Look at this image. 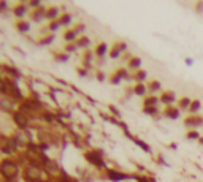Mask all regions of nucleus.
Wrapping results in <instances>:
<instances>
[{"instance_id":"dca6fc26","label":"nucleus","mask_w":203,"mask_h":182,"mask_svg":"<svg viewBox=\"0 0 203 182\" xmlns=\"http://www.w3.org/2000/svg\"><path fill=\"white\" fill-rule=\"evenodd\" d=\"M146 87H148V92H151V95L156 94V92H160V89H162V86H160V83L157 79H151L146 84Z\"/></svg>"},{"instance_id":"7c9ffc66","label":"nucleus","mask_w":203,"mask_h":182,"mask_svg":"<svg viewBox=\"0 0 203 182\" xmlns=\"http://www.w3.org/2000/svg\"><path fill=\"white\" fill-rule=\"evenodd\" d=\"M130 138H132V139L137 143V146H140L143 150H146V152H149V150H151V149H149V146H148V144H144V141H141V139H138V138H133V136H130Z\"/></svg>"},{"instance_id":"a211bd4d","label":"nucleus","mask_w":203,"mask_h":182,"mask_svg":"<svg viewBox=\"0 0 203 182\" xmlns=\"http://www.w3.org/2000/svg\"><path fill=\"white\" fill-rule=\"evenodd\" d=\"M14 25H16V29H18L19 32H22V33H24V32H29V30H30V24H29L27 21H24V19H21V21H16V24H14Z\"/></svg>"},{"instance_id":"bb28decb","label":"nucleus","mask_w":203,"mask_h":182,"mask_svg":"<svg viewBox=\"0 0 203 182\" xmlns=\"http://www.w3.org/2000/svg\"><path fill=\"white\" fill-rule=\"evenodd\" d=\"M53 57L57 62H67L68 60V54H65V53H53Z\"/></svg>"},{"instance_id":"39448f33","label":"nucleus","mask_w":203,"mask_h":182,"mask_svg":"<svg viewBox=\"0 0 203 182\" xmlns=\"http://www.w3.org/2000/svg\"><path fill=\"white\" fill-rule=\"evenodd\" d=\"M127 49V44L125 43H122V41H114V44H113V48H111V51H110V57L111 59H117V57H121V54L124 53V51Z\"/></svg>"},{"instance_id":"6e6552de","label":"nucleus","mask_w":203,"mask_h":182,"mask_svg":"<svg viewBox=\"0 0 203 182\" xmlns=\"http://www.w3.org/2000/svg\"><path fill=\"white\" fill-rule=\"evenodd\" d=\"M127 76H129V74H127V70H124V68H117L116 73L111 74L110 83H111V84H119L121 79H127Z\"/></svg>"},{"instance_id":"72a5a7b5","label":"nucleus","mask_w":203,"mask_h":182,"mask_svg":"<svg viewBox=\"0 0 203 182\" xmlns=\"http://www.w3.org/2000/svg\"><path fill=\"white\" fill-rule=\"evenodd\" d=\"M84 30H86V25H84L83 22H80V24H76V25H75V32L78 33V35H80V33H83Z\"/></svg>"},{"instance_id":"c756f323","label":"nucleus","mask_w":203,"mask_h":182,"mask_svg":"<svg viewBox=\"0 0 203 182\" xmlns=\"http://www.w3.org/2000/svg\"><path fill=\"white\" fill-rule=\"evenodd\" d=\"M108 171V176L113 179V180H117V179H124L125 177V174H119L117 171H113V169H107Z\"/></svg>"},{"instance_id":"473e14b6","label":"nucleus","mask_w":203,"mask_h":182,"mask_svg":"<svg viewBox=\"0 0 203 182\" xmlns=\"http://www.w3.org/2000/svg\"><path fill=\"white\" fill-rule=\"evenodd\" d=\"M76 48H78V46H76V43H68V44H65V53L67 54H70V53H75V51H76Z\"/></svg>"},{"instance_id":"393cba45","label":"nucleus","mask_w":203,"mask_h":182,"mask_svg":"<svg viewBox=\"0 0 203 182\" xmlns=\"http://www.w3.org/2000/svg\"><path fill=\"white\" fill-rule=\"evenodd\" d=\"M200 108H201V103H200V100H192V103H190V108H189V113H190V114H195Z\"/></svg>"},{"instance_id":"f8f14e48","label":"nucleus","mask_w":203,"mask_h":182,"mask_svg":"<svg viewBox=\"0 0 203 182\" xmlns=\"http://www.w3.org/2000/svg\"><path fill=\"white\" fill-rule=\"evenodd\" d=\"M164 116L168 117V119H178L180 117V108H174V106H165V111H164Z\"/></svg>"},{"instance_id":"7ed1b4c3","label":"nucleus","mask_w":203,"mask_h":182,"mask_svg":"<svg viewBox=\"0 0 203 182\" xmlns=\"http://www.w3.org/2000/svg\"><path fill=\"white\" fill-rule=\"evenodd\" d=\"M102 154L103 152H100V150H94V152H86V160L87 162H91L92 165H95V166H98V168H105V165H103V160H102Z\"/></svg>"},{"instance_id":"b1692460","label":"nucleus","mask_w":203,"mask_h":182,"mask_svg":"<svg viewBox=\"0 0 203 182\" xmlns=\"http://www.w3.org/2000/svg\"><path fill=\"white\" fill-rule=\"evenodd\" d=\"M146 76H148V74H146V71H144V70H141V68H140V70L133 74V78H135V81H137V83H143V81L146 79Z\"/></svg>"},{"instance_id":"f3484780","label":"nucleus","mask_w":203,"mask_h":182,"mask_svg":"<svg viewBox=\"0 0 203 182\" xmlns=\"http://www.w3.org/2000/svg\"><path fill=\"white\" fill-rule=\"evenodd\" d=\"M64 40L67 43H76V40H78V33L75 32V29H68L64 32Z\"/></svg>"},{"instance_id":"0eeeda50","label":"nucleus","mask_w":203,"mask_h":182,"mask_svg":"<svg viewBox=\"0 0 203 182\" xmlns=\"http://www.w3.org/2000/svg\"><path fill=\"white\" fill-rule=\"evenodd\" d=\"M184 125H186V127H190V128L200 127V125H203V117H201V116H197V114H192V116H189V117L184 119Z\"/></svg>"},{"instance_id":"f704fd0d","label":"nucleus","mask_w":203,"mask_h":182,"mask_svg":"<svg viewBox=\"0 0 203 182\" xmlns=\"http://www.w3.org/2000/svg\"><path fill=\"white\" fill-rule=\"evenodd\" d=\"M143 113L149 114V116H154L157 114V106H152V108H143Z\"/></svg>"},{"instance_id":"9b49d317","label":"nucleus","mask_w":203,"mask_h":182,"mask_svg":"<svg viewBox=\"0 0 203 182\" xmlns=\"http://www.w3.org/2000/svg\"><path fill=\"white\" fill-rule=\"evenodd\" d=\"M11 11H13V14H14V16L21 21V19L25 16V13H27V7H25L24 3H18V5H14V7H13V10H11Z\"/></svg>"},{"instance_id":"cd10ccee","label":"nucleus","mask_w":203,"mask_h":182,"mask_svg":"<svg viewBox=\"0 0 203 182\" xmlns=\"http://www.w3.org/2000/svg\"><path fill=\"white\" fill-rule=\"evenodd\" d=\"M53 41H54V35H48V37H44V38L38 40V44H41V46H46V44H51Z\"/></svg>"},{"instance_id":"4c0bfd02","label":"nucleus","mask_w":203,"mask_h":182,"mask_svg":"<svg viewBox=\"0 0 203 182\" xmlns=\"http://www.w3.org/2000/svg\"><path fill=\"white\" fill-rule=\"evenodd\" d=\"M97 79H98V81H105V74L100 73V71H97Z\"/></svg>"},{"instance_id":"c9c22d12","label":"nucleus","mask_w":203,"mask_h":182,"mask_svg":"<svg viewBox=\"0 0 203 182\" xmlns=\"http://www.w3.org/2000/svg\"><path fill=\"white\" fill-rule=\"evenodd\" d=\"M29 7H32V8H40L41 7V2H40V0H32V2H29Z\"/></svg>"},{"instance_id":"e433bc0d","label":"nucleus","mask_w":203,"mask_h":182,"mask_svg":"<svg viewBox=\"0 0 203 182\" xmlns=\"http://www.w3.org/2000/svg\"><path fill=\"white\" fill-rule=\"evenodd\" d=\"M76 73H78L80 76H87V74H89V73H87L86 70H83V68H80V67L76 68Z\"/></svg>"},{"instance_id":"20e7f679","label":"nucleus","mask_w":203,"mask_h":182,"mask_svg":"<svg viewBox=\"0 0 203 182\" xmlns=\"http://www.w3.org/2000/svg\"><path fill=\"white\" fill-rule=\"evenodd\" d=\"M24 179L27 182H38L40 179V169L35 166H29L24 169Z\"/></svg>"},{"instance_id":"2eb2a0df","label":"nucleus","mask_w":203,"mask_h":182,"mask_svg":"<svg viewBox=\"0 0 203 182\" xmlns=\"http://www.w3.org/2000/svg\"><path fill=\"white\" fill-rule=\"evenodd\" d=\"M60 18V14H59V8L57 7H49L48 8V11H46V19H49V22L51 21H57Z\"/></svg>"},{"instance_id":"423d86ee","label":"nucleus","mask_w":203,"mask_h":182,"mask_svg":"<svg viewBox=\"0 0 203 182\" xmlns=\"http://www.w3.org/2000/svg\"><path fill=\"white\" fill-rule=\"evenodd\" d=\"M13 120H14L16 125H18L19 128H22V130H25V128H27V125H29V119H27V116L22 114V113H19V111L13 113Z\"/></svg>"},{"instance_id":"ea45409f","label":"nucleus","mask_w":203,"mask_h":182,"mask_svg":"<svg viewBox=\"0 0 203 182\" xmlns=\"http://www.w3.org/2000/svg\"><path fill=\"white\" fill-rule=\"evenodd\" d=\"M198 143H200V144L203 146V136H200V139H198Z\"/></svg>"},{"instance_id":"4468645a","label":"nucleus","mask_w":203,"mask_h":182,"mask_svg":"<svg viewBox=\"0 0 203 182\" xmlns=\"http://www.w3.org/2000/svg\"><path fill=\"white\" fill-rule=\"evenodd\" d=\"M94 54H95L97 57H103L105 54H110V53H108V44H107V43H103V41L98 43V44L95 46Z\"/></svg>"},{"instance_id":"1a4fd4ad","label":"nucleus","mask_w":203,"mask_h":182,"mask_svg":"<svg viewBox=\"0 0 203 182\" xmlns=\"http://www.w3.org/2000/svg\"><path fill=\"white\" fill-rule=\"evenodd\" d=\"M160 103H165L167 106H170L171 103H174V100H176V95H174V92L173 90H165V92H162L160 94Z\"/></svg>"},{"instance_id":"6ab92c4d","label":"nucleus","mask_w":203,"mask_h":182,"mask_svg":"<svg viewBox=\"0 0 203 182\" xmlns=\"http://www.w3.org/2000/svg\"><path fill=\"white\" fill-rule=\"evenodd\" d=\"M190 103H192L190 98L183 97V98H180V101H178V108H180V109H189L190 108Z\"/></svg>"},{"instance_id":"2f4dec72","label":"nucleus","mask_w":203,"mask_h":182,"mask_svg":"<svg viewBox=\"0 0 203 182\" xmlns=\"http://www.w3.org/2000/svg\"><path fill=\"white\" fill-rule=\"evenodd\" d=\"M59 27H60V22H59V19H57V21H51L48 29H49L51 32H56V30H59Z\"/></svg>"},{"instance_id":"9d476101","label":"nucleus","mask_w":203,"mask_h":182,"mask_svg":"<svg viewBox=\"0 0 203 182\" xmlns=\"http://www.w3.org/2000/svg\"><path fill=\"white\" fill-rule=\"evenodd\" d=\"M159 101H160L159 97H156V95H148V97H144V100H143V108H152V106H157V105H159Z\"/></svg>"},{"instance_id":"4be33fe9","label":"nucleus","mask_w":203,"mask_h":182,"mask_svg":"<svg viewBox=\"0 0 203 182\" xmlns=\"http://www.w3.org/2000/svg\"><path fill=\"white\" fill-rule=\"evenodd\" d=\"M76 46H78V48H89L91 46V40L87 37H80L78 40H76Z\"/></svg>"},{"instance_id":"58836bf2","label":"nucleus","mask_w":203,"mask_h":182,"mask_svg":"<svg viewBox=\"0 0 203 182\" xmlns=\"http://www.w3.org/2000/svg\"><path fill=\"white\" fill-rule=\"evenodd\" d=\"M110 111H111V113H113V114H116V116H117V117H121V113H119V111H117V109H116V108H114V106H110Z\"/></svg>"},{"instance_id":"f257e3e1","label":"nucleus","mask_w":203,"mask_h":182,"mask_svg":"<svg viewBox=\"0 0 203 182\" xmlns=\"http://www.w3.org/2000/svg\"><path fill=\"white\" fill-rule=\"evenodd\" d=\"M2 94L3 97H10L11 100H22V94L13 83V78H3L2 79Z\"/></svg>"},{"instance_id":"412c9836","label":"nucleus","mask_w":203,"mask_h":182,"mask_svg":"<svg viewBox=\"0 0 203 182\" xmlns=\"http://www.w3.org/2000/svg\"><path fill=\"white\" fill-rule=\"evenodd\" d=\"M140 67H141V59L140 57H132L130 60H129V68L130 70H140Z\"/></svg>"},{"instance_id":"a878e982","label":"nucleus","mask_w":203,"mask_h":182,"mask_svg":"<svg viewBox=\"0 0 203 182\" xmlns=\"http://www.w3.org/2000/svg\"><path fill=\"white\" fill-rule=\"evenodd\" d=\"M59 22H60V25H68V24L71 22V14H68V13H64V14H60V18H59Z\"/></svg>"},{"instance_id":"f03ea898","label":"nucleus","mask_w":203,"mask_h":182,"mask_svg":"<svg viewBox=\"0 0 203 182\" xmlns=\"http://www.w3.org/2000/svg\"><path fill=\"white\" fill-rule=\"evenodd\" d=\"M0 171H2V176L7 180H11V179L18 177V174H19V165L16 162H13V160L3 159L2 163H0Z\"/></svg>"},{"instance_id":"5701e85b","label":"nucleus","mask_w":203,"mask_h":182,"mask_svg":"<svg viewBox=\"0 0 203 182\" xmlns=\"http://www.w3.org/2000/svg\"><path fill=\"white\" fill-rule=\"evenodd\" d=\"M2 70H3L5 73H8V74H11L13 78H21V73H19V71H18V70H16L14 67H13V68H10L8 65H3V68H2Z\"/></svg>"},{"instance_id":"aec40b11","label":"nucleus","mask_w":203,"mask_h":182,"mask_svg":"<svg viewBox=\"0 0 203 182\" xmlns=\"http://www.w3.org/2000/svg\"><path fill=\"white\" fill-rule=\"evenodd\" d=\"M146 92H148V87H146L143 83H138V84L133 87V94H135V95H141V97H144Z\"/></svg>"},{"instance_id":"c85d7f7f","label":"nucleus","mask_w":203,"mask_h":182,"mask_svg":"<svg viewBox=\"0 0 203 182\" xmlns=\"http://www.w3.org/2000/svg\"><path fill=\"white\" fill-rule=\"evenodd\" d=\"M186 139H200V135L197 130H189L186 132Z\"/></svg>"},{"instance_id":"ddd939ff","label":"nucleus","mask_w":203,"mask_h":182,"mask_svg":"<svg viewBox=\"0 0 203 182\" xmlns=\"http://www.w3.org/2000/svg\"><path fill=\"white\" fill-rule=\"evenodd\" d=\"M46 11H48V8H44L43 5H41L40 8H37V10L32 13V21H35V22H40L43 18H46Z\"/></svg>"}]
</instances>
